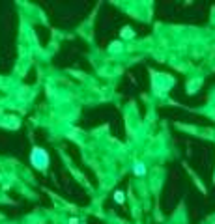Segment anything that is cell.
Returning a JSON list of instances; mask_svg holds the SVG:
<instances>
[{
  "label": "cell",
  "instance_id": "obj_1",
  "mask_svg": "<svg viewBox=\"0 0 215 224\" xmlns=\"http://www.w3.org/2000/svg\"><path fill=\"white\" fill-rule=\"evenodd\" d=\"M47 153H45L43 150H39V147H36V150L32 151V164L34 166H38V168H45L47 166Z\"/></svg>",
  "mask_w": 215,
  "mask_h": 224
},
{
  "label": "cell",
  "instance_id": "obj_3",
  "mask_svg": "<svg viewBox=\"0 0 215 224\" xmlns=\"http://www.w3.org/2000/svg\"><path fill=\"white\" fill-rule=\"evenodd\" d=\"M114 198H116L118 202H124V192H116V194H114Z\"/></svg>",
  "mask_w": 215,
  "mask_h": 224
},
{
  "label": "cell",
  "instance_id": "obj_2",
  "mask_svg": "<svg viewBox=\"0 0 215 224\" xmlns=\"http://www.w3.org/2000/svg\"><path fill=\"white\" fill-rule=\"evenodd\" d=\"M135 174H137V176H142V174H144V164H142V162H137V164H135Z\"/></svg>",
  "mask_w": 215,
  "mask_h": 224
}]
</instances>
